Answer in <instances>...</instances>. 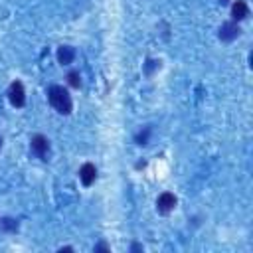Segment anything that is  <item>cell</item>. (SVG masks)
I'll return each mask as SVG.
<instances>
[{"mask_svg": "<svg viewBox=\"0 0 253 253\" xmlns=\"http://www.w3.org/2000/svg\"><path fill=\"white\" fill-rule=\"evenodd\" d=\"M47 101H49V105H51L59 115H69L71 109H73L71 95H69L67 89L61 87V85H49V87H47Z\"/></svg>", "mask_w": 253, "mask_h": 253, "instance_id": "obj_1", "label": "cell"}, {"mask_svg": "<svg viewBox=\"0 0 253 253\" xmlns=\"http://www.w3.org/2000/svg\"><path fill=\"white\" fill-rule=\"evenodd\" d=\"M30 150L36 158L40 160H47V154H49V140L43 136V134H34L30 138Z\"/></svg>", "mask_w": 253, "mask_h": 253, "instance_id": "obj_2", "label": "cell"}, {"mask_svg": "<svg viewBox=\"0 0 253 253\" xmlns=\"http://www.w3.org/2000/svg\"><path fill=\"white\" fill-rule=\"evenodd\" d=\"M8 99L14 107H24L26 105V89L22 81H12L8 87Z\"/></svg>", "mask_w": 253, "mask_h": 253, "instance_id": "obj_3", "label": "cell"}, {"mask_svg": "<svg viewBox=\"0 0 253 253\" xmlns=\"http://www.w3.org/2000/svg\"><path fill=\"white\" fill-rule=\"evenodd\" d=\"M176 204H178V200H176V196L172 192H162L158 196V200H156V210H158V213L166 215L176 208Z\"/></svg>", "mask_w": 253, "mask_h": 253, "instance_id": "obj_4", "label": "cell"}, {"mask_svg": "<svg viewBox=\"0 0 253 253\" xmlns=\"http://www.w3.org/2000/svg\"><path fill=\"white\" fill-rule=\"evenodd\" d=\"M239 34H241V28L237 26V22H225V24H221L217 36L221 42H233Z\"/></svg>", "mask_w": 253, "mask_h": 253, "instance_id": "obj_5", "label": "cell"}, {"mask_svg": "<svg viewBox=\"0 0 253 253\" xmlns=\"http://www.w3.org/2000/svg\"><path fill=\"white\" fill-rule=\"evenodd\" d=\"M95 178H97V168H95V164L85 162V164L79 168V180H81V184H83V186H91V184L95 182Z\"/></svg>", "mask_w": 253, "mask_h": 253, "instance_id": "obj_6", "label": "cell"}, {"mask_svg": "<svg viewBox=\"0 0 253 253\" xmlns=\"http://www.w3.org/2000/svg\"><path fill=\"white\" fill-rule=\"evenodd\" d=\"M249 16V6H247V2L245 0H235L233 4H231V18H233V22H241V20H245Z\"/></svg>", "mask_w": 253, "mask_h": 253, "instance_id": "obj_7", "label": "cell"}, {"mask_svg": "<svg viewBox=\"0 0 253 253\" xmlns=\"http://www.w3.org/2000/svg\"><path fill=\"white\" fill-rule=\"evenodd\" d=\"M73 59H75V47H71V45H61V47L57 49V61H59L61 65H69V63H73Z\"/></svg>", "mask_w": 253, "mask_h": 253, "instance_id": "obj_8", "label": "cell"}, {"mask_svg": "<svg viewBox=\"0 0 253 253\" xmlns=\"http://www.w3.org/2000/svg\"><path fill=\"white\" fill-rule=\"evenodd\" d=\"M150 132H152V128H150V126H144V130H140V132L134 136L136 144H146V142H148V136H150Z\"/></svg>", "mask_w": 253, "mask_h": 253, "instance_id": "obj_9", "label": "cell"}, {"mask_svg": "<svg viewBox=\"0 0 253 253\" xmlns=\"http://www.w3.org/2000/svg\"><path fill=\"white\" fill-rule=\"evenodd\" d=\"M67 81H69L71 87L77 89V87L81 85V75H79V71H69V73H67Z\"/></svg>", "mask_w": 253, "mask_h": 253, "instance_id": "obj_10", "label": "cell"}, {"mask_svg": "<svg viewBox=\"0 0 253 253\" xmlns=\"http://www.w3.org/2000/svg\"><path fill=\"white\" fill-rule=\"evenodd\" d=\"M158 67H160V61H158V59H148V61H146V65H144V73H146V75H150V73H152V69H158Z\"/></svg>", "mask_w": 253, "mask_h": 253, "instance_id": "obj_11", "label": "cell"}, {"mask_svg": "<svg viewBox=\"0 0 253 253\" xmlns=\"http://www.w3.org/2000/svg\"><path fill=\"white\" fill-rule=\"evenodd\" d=\"M2 227L8 229V231H16V229H18V221H14V219H10V217H4V219H2Z\"/></svg>", "mask_w": 253, "mask_h": 253, "instance_id": "obj_12", "label": "cell"}, {"mask_svg": "<svg viewBox=\"0 0 253 253\" xmlns=\"http://www.w3.org/2000/svg\"><path fill=\"white\" fill-rule=\"evenodd\" d=\"M97 251H111V249H109V245H107V243H103V241H101V243H97V245H95V253H97Z\"/></svg>", "mask_w": 253, "mask_h": 253, "instance_id": "obj_13", "label": "cell"}, {"mask_svg": "<svg viewBox=\"0 0 253 253\" xmlns=\"http://www.w3.org/2000/svg\"><path fill=\"white\" fill-rule=\"evenodd\" d=\"M130 251H142V245H138V243H134V245L130 247Z\"/></svg>", "mask_w": 253, "mask_h": 253, "instance_id": "obj_14", "label": "cell"}, {"mask_svg": "<svg viewBox=\"0 0 253 253\" xmlns=\"http://www.w3.org/2000/svg\"><path fill=\"white\" fill-rule=\"evenodd\" d=\"M63 251H73V247H59V253H63Z\"/></svg>", "mask_w": 253, "mask_h": 253, "instance_id": "obj_15", "label": "cell"}, {"mask_svg": "<svg viewBox=\"0 0 253 253\" xmlns=\"http://www.w3.org/2000/svg\"><path fill=\"white\" fill-rule=\"evenodd\" d=\"M219 2H221V4H225V2H229V0H219Z\"/></svg>", "mask_w": 253, "mask_h": 253, "instance_id": "obj_16", "label": "cell"}, {"mask_svg": "<svg viewBox=\"0 0 253 253\" xmlns=\"http://www.w3.org/2000/svg\"><path fill=\"white\" fill-rule=\"evenodd\" d=\"M0 148H2V138H0Z\"/></svg>", "mask_w": 253, "mask_h": 253, "instance_id": "obj_17", "label": "cell"}]
</instances>
